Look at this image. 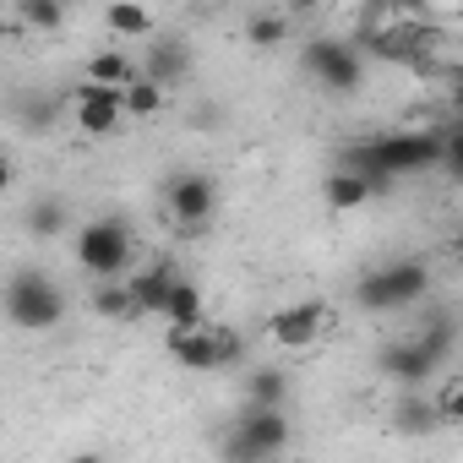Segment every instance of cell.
<instances>
[{
  "mask_svg": "<svg viewBox=\"0 0 463 463\" xmlns=\"http://www.w3.org/2000/svg\"><path fill=\"white\" fill-rule=\"evenodd\" d=\"M425 289H430V268L414 262V257H403V262L371 268V273L354 284V300H360L365 311H409V306L425 300Z\"/></svg>",
  "mask_w": 463,
  "mask_h": 463,
  "instance_id": "cell-1",
  "label": "cell"
},
{
  "mask_svg": "<svg viewBox=\"0 0 463 463\" xmlns=\"http://www.w3.org/2000/svg\"><path fill=\"white\" fill-rule=\"evenodd\" d=\"M371 147H376V164H382L392 180L441 164V131H387V137H376Z\"/></svg>",
  "mask_w": 463,
  "mask_h": 463,
  "instance_id": "cell-7",
  "label": "cell"
},
{
  "mask_svg": "<svg viewBox=\"0 0 463 463\" xmlns=\"http://www.w3.org/2000/svg\"><path fill=\"white\" fill-rule=\"evenodd\" d=\"M376 6H387L392 17H425V6H430V0H376Z\"/></svg>",
  "mask_w": 463,
  "mask_h": 463,
  "instance_id": "cell-28",
  "label": "cell"
},
{
  "mask_svg": "<svg viewBox=\"0 0 463 463\" xmlns=\"http://www.w3.org/2000/svg\"><path fill=\"white\" fill-rule=\"evenodd\" d=\"M284 447H289V420H284V409H273V403H246V414L235 420V430H229V441H223V458L257 463V458H279Z\"/></svg>",
  "mask_w": 463,
  "mask_h": 463,
  "instance_id": "cell-3",
  "label": "cell"
},
{
  "mask_svg": "<svg viewBox=\"0 0 463 463\" xmlns=\"http://www.w3.org/2000/svg\"><path fill=\"white\" fill-rule=\"evenodd\" d=\"M185 66H191V55H185V44H158L147 61H142V77H153V82H164V88H175L180 77H185Z\"/></svg>",
  "mask_w": 463,
  "mask_h": 463,
  "instance_id": "cell-17",
  "label": "cell"
},
{
  "mask_svg": "<svg viewBox=\"0 0 463 463\" xmlns=\"http://www.w3.org/2000/svg\"><path fill=\"white\" fill-rule=\"evenodd\" d=\"M23 23L39 28V33H55L66 23V6H61V0H23Z\"/></svg>",
  "mask_w": 463,
  "mask_h": 463,
  "instance_id": "cell-25",
  "label": "cell"
},
{
  "mask_svg": "<svg viewBox=\"0 0 463 463\" xmlns=\"http://www.w3.org/2000/svg\"><path fill=\"white\" fill-rule=\"evenodd\" d=\"M436 403H441V420H447V425H463V382L441 387V398H436Z\"/></svg>",
  "mask_w": 463,
  "mask_h": 463,
  "instance_id": "cell-27",
  "label": "cell"
},
{
  "mask_svg": "<svg viewBox=\"0 0 463 463\" xmlns=\"http://www.w3.org/2000/svg\"><path fill=\"white\" fill-rule=\"evenodd\" d=\"M371 191H382L371 175H360V169H333L327 175V185H322V196H327V207H338V213H354V207H365L371 202Z\"/></svg>",
  "mask_w": 463,
  "mask_h": 463,
  "instance_id": "cell-12",
  "label": "cell"
},
{
  "mask_svg": "<svg viewBox=\"0 0 463 463\" xmlns=\"http://www.w3.org/2000/svg\"><path fill=\"white\" fill-rule=\"evenodd\" d=\"M104 28L120 33V39H147L153 33V12L137 6V0H115V6L104 12Z\"/></svg>",
  "mask_w": 463,
  "mask_h": 463,
  "instance_id": "cell-16",
  "label": "cell"
},
{
  "mask_svg": "<svg viewBox=\"0 0 463 463\" xmlns=\"http://www.w3.org/2000/svg\"><path fill=\"white\" fill-rule=\"evenodd\" d=\"M376 365H382V371H387L398 387H425V382L436 376V360L420 349V338H398V344H382Z\"/></svg>",
  "mask_w": 463,
  "mask_h": 463,
  "instance_id": "cell-11",
  "label": "cell"
},
{
  "mask_svg": "<svg viewBox=\"0 0 463 463\" xmlns=\"http://www.w3.org/2000/svg\"><path fill=\"white\" fill-rule=\"evenodd\" d=\"M322 0H289V12H317Z\"/></svg>",
  "mask_w": 463,
  "mask_h": 463,
  "instance_id": "cell-30",
  "label": "cell"
},
{
  "mask_svg": "<svg viewBox=\"0 0 463 463\" xmlns=\"http://www.w3.org/2000/svg\"><path fill=\"white\" fill-rule=\"evenodd\" d=\"M284 398H289V376H284L279 365H262V371L246 376V403H273V409H284Z\"/></svg>",
  "mask_w": 463,
  "mask_h": 463,
  "instance_id": "cell-18",
  "label": "cell"
},
{
  "mask_svg": "<svg viewBox=\"0 0 463 463\" xmlns=\"http://www.w3.org/2000/svg\"><path fill=\"white\" fill-rule=\"evenodd\" d=\"M322 327H327V306H317V300H300V306H284L268 317V338L279 349H311L322 338Z\"/></svg>",
  "mask_w": 463,
  "mask_h": 463,
  "instance_id": "cell-10",
  "label": "cell"
},
{
  "mask_svg": "<svg viewBox=\"0 0 463 463\" xmlns=\"http://www.w3.org/2000/svg\"><path fill=\"white\" fill-rule=\"evenodd\" d=\"M164 202H169V218H175L180 229H202V223L213 218V207H218V191H213L207 175L191 169V175H175V180H169Z\"/></svg>",
  "mask_w": 463,
  "mask_h": 463,
  "instance_id": "cell-8",
  "label": "cell"
},
{
  "mask_svg": "<svg viewBox=\"0 0 463 463\" xmlns=\"http://www.w3.org/2000/svg\"><path fill=\"white\" fill-rule=\"evenodd\" d=\"M175 268L169 262H153V268H142V273H131L126 284H131V295H137V311H158L164 317V306H169V289H175Z\"/></svg>",
  "mask_w": 463,
  "mask_h": 463,
  "instance_id": "cell-13",
  "label": "cell"
},
{
  "mask_svg": "<svg viewBox=\"0 0 463 463\" xmlns=\"http://www.w3.org/2000/svg\"><path fill=\"white\" fill-rule=\"evenodd\" d=\"M300 71L311 82H322L327 93H360V82H365V61L349 39H311L300 55Z\"/></svg>",
  "mask_w": 463,
  "mask_h": 463,
  "instance_id": "cell-6",
  "label": "cell"
},
{
  "mask_svg": "<svg viewBox=\"0 0 463 463\" xmlns=\"http://www.w3.org/2000/svg\"><path fill=\"white\" fill-rule=\"evenodd\" d=\"M88 82H99V88H131L137 77H142V66H131V55H120V50H99V55H88Z\"/></svg>",
  "mask_w": 463,
  "mask_h": 463,
  "instance_id": "cell-14",
  "label": "cell"
},
{
  "mask_svg": "<svg viewBox=\"0 0 463 463\" xmlns=\"http://www.w3.org/2000/svg\"><path fill=\"white\" fill-rule=\"evenodd\" d=\"M392 420H398V430H430L436 420H441V403H430V398H403L398 409H392Z\"/></svg>",
  "mask_w": 463,
  "mask_h": 463,
  "instance_id": "cell-22",
  "label": "cell"
},
{
  "mask_svg": "<svg viewBox=\"0 0 463 463\" xmlns=\"http://www.w3.org/2000/svg\"><path fill=\"white\" fill-rule=\"evenodd\" d=\"M6 317L23 333H50L66 322V289L44 273H17L6 284Z\"/></svg>",
  "mask_w": 463,
  "mask_h": 463,
  "instance_id": "cell-2",
  "label": "cell"
},
{
  "mask_svg": "<svg viewBox=\"0 0 463 463\" xmlns=\"http://www.w3.org/2000/svg\"><path fill=\"white\" fill-rule=\"evenodd\" d=\"M164 322L169 327H202V289L191 279H175L169 306H164Z\"/></svg>",
  "mask_w": 463,
  "mask_h": 463,
  "instance_id": "cell-15",
  "label": "cell"
},
{
  "mask_svg": "<svg viewBox=\"0 0 463 463\" xmlns=\"http://www.w3.org/2000/svg\"><path fill=\"white\" fill-rule=\"evenodd\" d=\"M137 257V241H131V229L120 218H93L82 223V235H77V268L93 273V279H120Z\"/></svg>",
  "mask_w": 463,
  "mask_h": 463,
  "instance_id": "cell-4",
  "label": "cell"
},
{
  "mask_svg": "<svg viewBox=\"0 0 463 463\" xmlns=\"http://www.w3.org/2000/svg\"><path fill=\"white\" fill-rule=\"evenodd\" d=\"M452 109L463 115V71H452Z\"/></svg>",
  "mask_w": 463,
  "mask_h": 463,
  "instance_id": "cell-29",
  "label": "cell"
},
{
  "mask_svg": "<svg viewBox=\"0 0 463 463\" xmlns=\"http://www.w3.org/2000/svg\"><path fill=\"white\" fill-rule=\"evenodd\" d=\"M452 338H458V322H452V317H430V322L420 327V349H425L436 365L452 354Z\"/></svg>",
  "mask_w": 463,
  "mask_h": 463,
  "instance_id": "cell-21",
  "label": "cell"
},
{
  "mask_svg": "<svg viewBox=\"0 0 463 463\" xmlns=\"http://www.w3.org/2000/svg\"><path fill=\"white\" fill-rule=\"evenodd\" d=\"M164 93H169L164 82H153V77H137V82L126 88V115H131V120H153V115L164 109Z\"/></svg>",
  "mask_w": 463,
  "mask_h": 463,
  "instance_id": "cell-20",
  "label": "cell"
},
{
  "mask_svg": "<svg viewBox=\"0 0 463 463\" xmlns=\"http://www.w3.org/2000/svg\"><path fill=\"white\" fill-rule=\"evenodd\" d=\"M93 311H99V317H109V322L142 317V311H137V295H131V284H115V279H104V289H93Z\"/></svg>",
  "mask_w": 463,
  "mask_h": 463,
  "instance_id": "cell-19",
  "label": "cell"
},
{
  "mask_svg": "<svg viewBox=\"0 0 463 463\" xmlns=\"http://www.w3.org/2000/svg\"><path fill=\"white\" fill-rule=\"evenodd\" d=\"M164 349L185 371H223V365H241L246 360L241 333H229V327H169Z\"/></svg>",
  "mask_w": 463,
  "mask_h": 463,
  "instance_id": "cell-5",
  "label": "cell"
},
{
  "mask_svg": "<svg viewBox=\"0 0 463 463\" xmlns=\"http://www.w3.org/2000/svg\"><path fill=\"white\" fill-rule=\"evenodd\" d=\"M77 126L88 137H109L120 120H126V88H99V82H82L77 88V104H71Z\"/></svg>",
  "mask_w": 463,
  "mask_h": 463,
  "instance_id": "cell-9",
  "label": "cell"
},
{
  "mask_svg": "<svg viewBox=\"0 0 463 463\" xmlns=\"http://www.w3.org/2000/svg\"><path fill=\"white\" fill-rule=\"evenodd\" d=\"M441 169H447L452 180H463V115L441 131Z\"/></svg>",
  "mask_w": 463,
  "mask_h": 463,
  "instance_id": "cell-26",
  "label": "cell"
},
{
  "mask_svg": "<svg viewBox=\"0 0 463 463\" xmlns=\"http://www.w3.org/2000/svg\"><path fill=\"white\" fill-rule=\"evenodd\" d=\"M28 229H33V235H61V229H66V207L55 202V196H39L33 207H28Z\"/></svg>",
  "mask_w": 463,
  "mask_h": 463,
  "instance_id": "cell-24",
  "label": "cell"
},
{
  "mask_svg": "<svg viewBox=\"0 0 463 463\" xmlns=\"http://www.w3.org/2000/svg\"><path fill=\"white\" fill-rule=\"evenodd\" d=\"M447 251H452V262H463V235H452V246H447Z\"/></svg>",
  "mask_w": 463,
  "mask_h": 463,
  "instance_id": "cell-31",
  "label": "cell"
},
{
  "mask_svg": "<svg viewBox=\"0 0 463 463\" xmlns=\"http://www.w3.org/2000/svg\"><path fill=\"white\" fill-rule=\"evenodd\" d=\"M246 39H251L257 50H273V44L289 39V17H279V12H257V17L246 23Z\"/></svg>",
  "mask_w": 463,
  "mask_h": 463,
  "instance_id": "cell-23",
  "label": "cell"
}]
</instances>
